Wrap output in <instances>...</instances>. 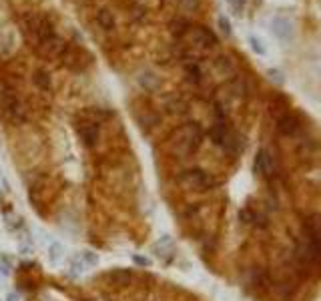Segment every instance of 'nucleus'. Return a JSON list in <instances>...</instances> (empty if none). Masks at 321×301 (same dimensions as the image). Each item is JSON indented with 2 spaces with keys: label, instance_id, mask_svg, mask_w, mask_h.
<instances>
[{
  "label": "nucleus",
  "instance_id": "f257e3e1",
  "mask_svg": "<svg viewBox=\"0 0 321 301\" xmlns=\"http://www.w3.org/2000/svg\"><path fill=\"white\" fill-rule=\"evenodd\" d=\"M203 143V129L197 125V123H187L183 127H179L171 139H169V150L179 157V159H185V157H191L195 150L201 147Z\"/></svg>",
  "mask_w": 321,
  "mask_h": 301
},
{
  "label": "nucleus",
  "instance_id": "f03ea898",
  "mask_svg": "<svg viewBox=\"0 0 321 301\" xmlns=\"http://www.w3.org/2000/svg\"><path fill=\"white\" fill-rule=\"evenodd\" d=\"M177 183H179L183 189H187V191L205 193V191L215 189L217 179H215L209 171H205V169H185L183 173H179Z\"/></svg>",
  "mask_w": 321,
  "mask_h": 301
},
{
  "label": "nucleus",
  "instance_id": "7ed1b4c3",
  "mask_svg": "<svg viewBox=\"0 0 321 301\" xmlns=\"http://www.w3.org/2000/svg\"><path fill=\"white\" fill-rule=\"evenodd\" d=\"M24 32H26V36H28V40H30V44L34 48L42 40H46V38H50L54 34L52 32V24L42 14H28L24 18Z\"/></svg>",
  "mask_w": 321,
  "mask_h": 301
},
{
  "label": "nucleus",
  "instance_id": "20e7f679",
  "mask_svg": "<svg viewBox=\"0 0 321 301\" xmlns=\"http://www.w3.org/2000/svg\"><path fill=\"white\" fill-rule=\"evenodd\" d=\"M253 169H255V173L259 177L273 181L277 177V159H275V155L269 149H261L257 153V157H255Z\"/></svg>",
  "mask_w": 321,
  "mask_h": 301
},
{
  "label": "nucleus",
  "instance_id": "39448f33",
  "mask_svg": "<svg viewBox=\"0 0 321 301\" xmlns=\"http://www.w3.org/2000/svg\"><path fill=\"white\" fill-rule=\"evenodd\" d=\"M66 46H68V44H66V40H64L62 36L52 34L50 38L42 40V42L36 46V54H38V56H42V58H46V60L62 58V54H64Z\"/></svg>",
  "mask_w": 321,
  "mask_h": 301
},
{
  "label": "nucleus",
  "instance_id": "423d86ee",
  "mask_svg": "<svg viewBox=\"0 0 321 301\" xmlns=\"http://www.w3.org/2000/svg\"><path fill=\"white\" fill-rule=\"evenodd\" d=\"M2 111L14 123H24V119H26V109L14 95H8V93L2 95Z\"/></svg>",
  "mask_w": 321,
  "mask_h": 301
},
{
  "label": "nucleus",
  "instance_id": "0eeeda50",
  "mask_svg": "<svg viewBox=\"0 0 321 301\" xmlns=\"http://www.w3.org/2000/svg\"><path fill=\"white\" fill-rule=\"evenodd\" d=\"M76 133H78V137H81V141L87 145V147H95L97 145V141H99V125H97V121H89V119H85V121H78V125H76Z\"/></svg>",
  "mask_w": 321,
  "mask_h": 301
},
{
  "label": "nucleus",
  "instance_id": "6e6552de",
  "mask_svg": "<svg viewBox=\"0 0 321 301\" xmlns=\"http://www.w3.org/2000/svg\"><path fill=\"white\" fill-rule=\"evenodd\" d=\"M89 60H91V56L81 46H66L64 54H62V62L68 68H83L89 64Z\"/></svg>",
  "mask_w": 321,
  "mask_h": 301
},
{
  "label": "nucleus",
  "instance_id": "1a4fd4ad",
  "mask_svg": "<svg viewBox=\"0 0 321 301\" xmlns=\"http://www.w3.org/2000/svg\"><path fill=\"white\" fill-rule=\"evenodd\" d=\"M299 129H301V121L293 113H285L277 119V131L283 137H295L299 133Z\"/></svg>",
  "mask_w": 321,
  "mask_h": 301
},
{
  "label": "nucleus",
  "instance_id": "9d476101",
  "mask_svg": "<svg viewBox=\"0 0 321 301\" xmlns=\"http://www.w3.org/2000/svg\"><path fill=\"white\" fill-rule=\"evenodd\" d=\"M303 235L321 241V213L311 211L303 215Z\"/></svg>",
  "mask_w": 321,
  "mask_h": 301
},
{
  "label": "nucleus",
  "instance_id": "9b49d317",
  "mask_svg": "<svg viewBox=\"0 0 321 301\" xmlns=\"http://www.w3.org/2000/svg\"><path fill=\"white\" fill-rule=\"evenodd\" d=\"M185 34H187V38H189V40H191V42H193L195 46H213V44L217 42L215 34H213L211 30L203 28V26L191 28V30H187Z\"/></svg>",
  "mask_w": 321,
  "mask_h": 301
},
{
  "label": "nucleus",
  "instance_id": "f8f14e48",
  "mask_svg": "<svg viewBox=\"0 0 321 301\" xmlns=\"http://www.w3.org/2000/svg\"><path fill=\"white\" fill-rule=\"evenodd\" d=\"M137 81H139V85H141L147 93H159L160 89H163V79H160L159 74H155L153 70H143V72L137 77Z\"/></svg>",
  "mask_w": 321,
  "mask_h": 301
},
{
  "label": "nucleus",
  "instance_id": "ddd939ff",
  "mask_svg": "<svg viewBox=\"0 0 321 301\" xmlns=\"http://www.w3.org/2000/svg\"><path fill=\"white\" fill-rule=\"evenodd\" d=\"M271 30H273V34H275L279 40H283V42H289V40L293 38L291 22L285 20V18H275V20L271 22Z\"/></svg>",
  "mask_w": 321,
  "mask_h": 301
},
{
  "label": "nucleus",
  "instance_id": "4468645a",
  "mask_svg": "<svg viewBox=\"0 0 321 301\" xmlns=\"http://www.w3.org/2000/svg\"><path fill=\"white\" fill-rule=\"evenodd\" d=\"M32 83H34V87H36L38 91H44V93L50 91V87H52V79H50L48 70H44V68H36V70H34Z\"/></svg>",
  "mask_w": 321,
  "mask_h": 301
},
{
  "label": "nucleus",
  "instance_id": "2eb2a0df",
  "mask_svg": "<svg viewBox=\"0 0 321 301\" xmlns=\"http://www.w3.org/2000/svg\"><path fill=\"white\" fill-rule=\"evenodd\" d=\"M97 22H99V26H101L103 30H113L115 24H117L115 14H113L111 8H101V10L97 12Z\"/></svg>",
  "mask_w": 321,
  "mask_h": 301
},
{
  "label": "nucleus",
  "instance_id": "dca6fc26",
  "mask_svg": "<svg viewBox=\"0 0 321 301\" xmlns=\"http://www.w3.org/2000/svg\"><path fill=\"white\" fill-rule=\"evenodd\" d=\"M215 72H217L219 77H233L235 66H233V62H231L227 56H219V58L215 60Z\"/></svg>",
  "mask_w": 321,
  "mask_h": 301
},
{
  "label": "nucleus",
  "instance_id": "f3484780",
  "mask_svg": "<svg viewBox=\"0 0 321 301\" xmlns=\"http://www.w3.org/2000/svg\"><path fill=\"white\" fill-rule=\"evenodd\" d=\"M135 119L143 127H155L159 123V115L155 111H149V109H141V113H135Z\"/></svg>",
  "mask_w": 321,
  "mask_h": 301
},
{
  "label": "nucleus",
  "instance_id": "a211bd4d",
  "mask_svg": "<svg viewBox=\"0 0 321 301\" xmlns=\"http://www.w3.org/2000/svg\"><path fill=\"white\" fill-rule=\"evenodd\" d=\"M105 279H109L113 285H129V281H131V273L127 271V269H115V271H111L109 275H105Z\"/></svg>",
  "mask_w": 321,
  "mask_h": 301
},
{
  "label": "nucleus",
  "instance_id": "6ab92c4d",
  "mask_svg": "<svg viewBox=\"0 0 321 301\" xmlns=\"http://www.w3.org/2000/svg\"><path fill=\"white\" fill-rule=\"evenodd\" d=\"M165 107H167V111L173 113V115H183V113L187 111V103H185L181 97H171V99H167V101H165Z\"/></svg>",
  "mask_w": 321,
  "mask_h": 301
},
{
  "label": "nucleus",
  "instance_id": "aec40b11",
  "mask_svg": "<svg viewBox=\"0 0 321 301\" xmlns=\"http://www.w3.org/2000/svg\"><path fill=\"white\" fill-rule=\"evenodd\" d=\"M185 74H187V81L193 83V85H199L203 81V72H201L197 62H187L185 64Z\"/></svg>",
  "mask_w": 321,
  "mask_h": 301
},
{
  "label": "nucleus",
  "instance_id": "412c9836",
  "mask_svg": "<svg viewBox=\"0 0 321 301\" xmlns=\"http://www.w3.org/2000/svg\"><path fill=\"white\" fill-rule=\"evenodd\" d=\"M153 251L159 255L160 259H167L169 253L173 251V241H171L169 237H163V239H159V241L153 245Z\"/></svg>",
  "mask_w": 321,
  "mask_h": 301
},
{
  "label": "nucleus",
  "instance_id": "4be33fe9",
  "mask_svg": "<svg viewBox=\"0 0 321 301\" xmlns=\"http://www.w3.org/2000/svg\"><path fill=\"white\" fill-rule=\"evenodd\" d=\"M99 263V257L91 251H83L78 257H76V267H93Z\"/></svg>",
  "mask_w": 321,
  "mask_h": 301
},
{
  "label": "nucleus",
  "instance_id": "5701e85b",
  "mask_svg": "<svg viewBox=\"0 0 321 301\" xmlns=\"http://www.w3.org/2000/svg\"><path fill=\"white\" fill-rule=\"evenodd\" d=\"M177 8H179V12H183V14H191V12H195V10L199 8V0H179Z\"/></svg>",
  "mask_w": 321,
  "mask_h": 301
},
{
  "label": "nucleus",
  "instance_id": "b1692460",
  "mask_svg": "<svg viewBox=\"0 0 321 301\" xmlns=\"http://www.w3.org/2000/svg\"><path fill=\"white\" fill-rule=\"evenodd\" d=\"M62 253H64V247H62L60 243H52V245H50V261H52V263L60 261V259H62Z\"/></svg>",
  "mask_w": 321,
  "mask_h": 301
},
{
  "label": "nucleus",
  "instance_id": "393cba45",
  "mask_svg": "<svg viewBox=\"0 0 321 301\" xmlns=\"http://www.w3.org/2000/svg\"><path fill=\"white\" fill-rule=\"evenodd\" d=\"M249 44H251V48H253L257 54H265V46H263V42H261L259 38L251 36V38H249Z\"/></svg>",
  "mask_w": 321,
  "mask_h": 301
},
{
  "label": "nucleus",
  "instance_id": "a878e982",
  "mask_svg": "<svg viewBox=\"0 0 321 301\" xmlns=\"http://www.w3.org/2000/svg\"><path fill=\"white\" fill-rule=\"evenodd\" d=\"M217 22H219V28H221V32H223L225 36H229V34H231V22H229L225 16H219V20H217Z\"/></svg>",
  "mask_w": 321,
  "mask_h": 301
},
{
  "label": "nucleus",
  "instance_id": "bb28decb",
  "mask_svg": "<svg viewBox=\"0 0 321 301\" xmlns=\"http://www.w3.org/2000/svg\"><path fill=\"white\" fill-rule=\"evenodd\" d=\"M269 77H271V81H275L277 85H283V77H281V72L279 70H269Z\"/></svg>",
  "mask_w": 321,
  "mask_h": 301
},
{
  "label": "nucleus",
  "instance_id": "cd10ccee",
  "mask_svg": "<svg viewBox=\"0 0 321 301\" xmlns=\"http://www.w3.org/2000/svg\"><path fill=\"white\" fill-rule=\"evenodd\" d=\"M133 261H135V263H139V265H149V261H147L145 257H139V255H135V257H133Z\"/></svg>",
  "mask_w": 321,
  "mask_h": 301
},
{
  "label": "nucleus",
  "instance_id": "c85d7f7f",
  "mask_svg": "<svg viewBox=\"0 0 321 301\" xmlns=\"http://www.w3.org/2000/svg\"><path fill=\"white\" fill-rule=\"evenodd\" d=\"M6 301H18V295H16V293H8V295H6Z\"/></svg>",
  "mask_w": 321,
  "mask_h": 301
}]
</instances>
